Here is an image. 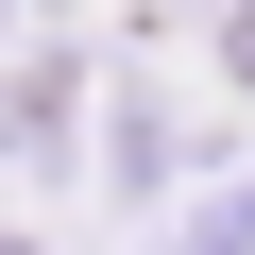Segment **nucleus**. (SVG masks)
Masks as SVG:
<instances>
[{
  "mask_svg": "<svg viewBox=\"0 0 255 255\" xmlns=\"http://www.w3.org/2000/svg\"><path fill=\"white\" fill-rule=\"evenodd\" d=\"M238 68H255V17H238Z\"/></svg>",
  "mask_w": 255,
  "mask_h": 255,
  "instance_id": "1",
  "label": "nucleus"
}]
</instances>
